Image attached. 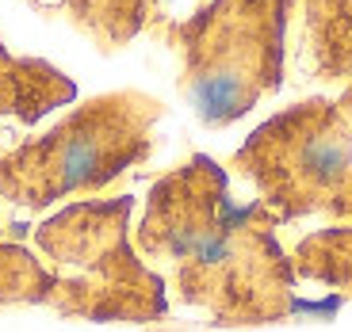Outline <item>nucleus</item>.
I'll use <instances>...</instances> for the list:
<instances>
[{
    "mask_svg": "<svg viewBox=\"0 0 352 332\" xmlns=\"http://www.w3.org/2000/svg\"><path fill=\"white\" fill-rule=\"evenodd\" d=\"M161 115L165 104L138 88L85 99L43 138L0 153V199L23 210H46L73 195L107 191L150 161Z\"/></svg>",
    "mask_w": 352,
    "mask_h": 332,
    "instance_id": "obj_3",
    "label": "nucleus"
},
{
    "mask_svg": "<svg viewBox=\"0 0 352 332\" xmlns=\"http://www.w3.org/2000/svg\"><path fill=\"white\" fill-rule=\"evenodd\" d=\"M341 104H344V111H349V119H352V84L341 92Z\"/></svg>",
    "mask_w": 352,
    "mask_h": 332,
    "instance_id": "obj_10",
    "label": "nucleus"
},
{
    "mask_svg": "<svg viewBox=\"0 0 352 332\" xmlns=\"http://www.w3.org/2000/svg\"><path fill=\"white\" fill-rule=\"evenodd\" d=\"M230 168L249 180L283 222H352V119L341 99H302L283 107L245 138Z\"/></svg>",
    "mask_w": 352,
    "mask_h": 332,
    "instance_id": "obj_5",
    "label": "nucleus"
},
{
    "mask_svg": "<svg viewBox=\"0 0 352 332\" xmlns=\"http://www.w3.org/2000/svg\"><path fill=\"white\" fill-rule=\"evenodd\" d=\"M291 263H295L299 279L329 287L341 298H352V222L307 233L291 248Z\"/></svg>",
    "mask_w": 352,
    "mask_h": 332,
    "instance_id": "obj_9",
    "label": "nucleus"
},
{
    "mask_svg": "<svg viewBox=\"0 0 352 332\" xmlns=\"http://www.w3.org/2000/svg\"><path fill=\"white\" fill-rule=\"evenodd\" d=\"M69 23L104 54L126 46L153 19V0H62Z\"/></svg>",
    "mask_w": 352,
    "mask_h": 332,
    "instance_id": "obj_8",
    "label": "nucleus"
},
{
    "mask_svg": "<svg viewBox=\"0 0 352 332\" xmlns=\"http://www.w3.org/2000/svg\"><path fill=\"white\" fill-rule=\"evenodd\" d=\"M77 99V84L43 58H16L0 43V123L16 119L31 126L54 107Z\"/></svg>",
    "mask_w": 352,
    "mask_h": 332,
    "instance_id": "obj_7",
    "label": "nucleus"
},
{
    "mask_svg": "<svg viewBox=\"0 0 352 332\" xmlns=\"http://www.w3.org/2000/svg\"><path fill=\"white\" fill-rule=\"evenodd\" d=\"M0 233H4V229H0Z\"/></svg>",
    "mask_w": 352,
    "mask_h": 332,
    "instance_id": "obj_11",
    "label": "nucleus"
},
{
    "mask_svg": "<svg viewBox=\"0 0 352 332\" xmlns=\"http://www.w3.org/2000/svg\"><path fill=\"white\" fill-rule=\"evenodd\" d=\"M134 199H88L35 229V248L0 241V306H46L96 324H150L168 313L165 275L131 245Z\"/></svg>",
    "mask_w": 352,
    "mask_h": 332,
    "instance_id": "obj_2",
    "label": "nucleus"
},
{
    "mask_svg": "<svg viewBox=\"0 0 352 332\" xmlns=\"http://www.w3.org/2000/svg\"><path fill=\"white\" fill-rule=\"evenodd\" d=\"M299 69L307 80L352 84V0H299Z\"/></svg>",
    "mask_w": 352,
    "mask_h": 332,
    "instance_id": "obj_6",
    "label": "nucleus"
},
{
    "mask_svg": "<svg viewBox=\"0 0 352 332\" xmlns=\"http://www.w3.org/2000/svg\"><path fill=\"white\" fill-rule=\"evenodd\" d=\"M291 8L295 0H207L188 19L153 23L180 58L176 84L203 126L238 123L283 84Z\"/></svg>",
    "mask_w": 352,
    "mask_h": 332,
    "instance_id": "obj_4",
    "label": "nucleus"
},
{
    "mask_svg": "<svg viewBox=\"0 0 352 332\" xmlns=\"http://www.w3.org/2000/svg\"><path fill=\"white\" fill-rule=\"evenodd\" d=\"M276 229L272 210L234 202L226 168L195 153L153 180L134 248L168 271V287L188 309L222 329H245L318 309L295 294L299 275Z\"/></svg>",
    "mask_w": 352,
    "mask_h": 332,
    "instance_id": "obj_1",
    "label": "nucleus"
}]
</instances>
